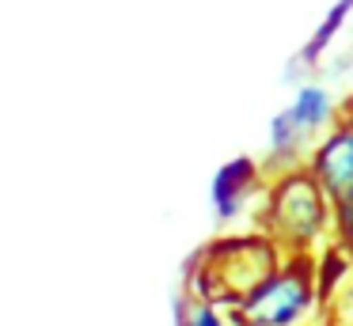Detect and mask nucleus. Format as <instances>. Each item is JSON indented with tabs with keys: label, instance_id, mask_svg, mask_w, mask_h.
<instances>
[{
	"label": "nucleus",
	"instance_id": "7ed1b4c3",
	"mask_svg": "<svg viewBox=\"0 0 353 326\" xmlns=\"http://www.w3.org/2000/svg\"><path fill=\"white\" fill-rule=\"evenodd\" d=\"M323 303L315 254H285V262L232 307L236 326H307Z\"/></svg>",
	"mask_w": 353,
	"mask_h": 326
},
{
	"label": "nucleus",
	"instance_id": "f257e3e1",
	"mask_svg": "<svg viewBox=\"0 0 353 326\" xmlns=\"http://www.w3.org/2000/svg\"><path fill=\"white\" fill-rule=\"evenodd\" d=\"M259 227L285 247V254H319L334 239V197L304 163L270 174L259 205Z\"/></svg>",
	"mask_w": 353,
	"mask_h": 326
},
{
	"label": "nucleus",
	"instance_id": "6e6552de",
	"mask_svg": "<svg viewBox=\"0 0 353 326\" xmlns=\"http://www.w3.org/2000/svg\"><path fill=\"white\" fill-rule=\"evenodd\" d=\"M175 326H236L232 307L213 300H201V296L186 292V303H179V323Z\"/></svg>",
	"mask_w": 353,
	"mask_h": 326
},
{
	"label": "nucleus",
	"instance_id": "423d86ee",
	"mask_svg": "<svg viewBox=\"0 0 353 326\" xmlns=\"http://www.w3.org/2000/svg\"><path fill=\"white\" fill-rule=\"evenodd\" d=\"M266 182H270V171H262L259 159H247V156L228 159V163L213 174V186H209V205H213V216L221 220V224L239 220L254 201H262Z\"/></svg>",
	"mask_w": 353,
	"mask_h": 326
},
{
	"label": "nucleus",
	"instance_id": "f03ea898",
	"mask_svg": "<svg viewBox=\"0 0 353 326\" xmlns=\"http://www.w3.org/2000/svg\"><path fill=\"white\" fill-rule=\"evenodd\" d=\"M281 262H285V247L262 227L221 235L194 254L190 269H186V292L224 303V307H236Z\"/></svg>",
	"mask_w": 353,
	"mask_h": 326
},
{
	"label": "nucleus",
	"instance_id": "39448f33",
	"mask_svg": "<svg viewBox=\"0 0 353 326\" xmlns=\"http://www.w3.org/2000/svg\"><path fill=\"white\" fill-rule=\"evenodd\" d=\"M304 167L319 179V186L334 201L353 194V103L342 106L334 125L315 141V148L307 152Z\"/></svg>",
	"mask_w": 353,
	"mask_h": 326
},
{
	"label": "nucleus",
	"instance_id": "1a4fd4ad",
	"mask_svg": "<svg viewBox=\"0 0 353 326\" xmlns=\"http://www.w3.org/2000/svg\"><path fill=\"white\" fill-rule=\"evenodd\" d=\"M334 243L353 254V194L334 201Z\"/></svg>",
	"mask_w": 353,
	"mask_h": 326
},
{
	"label": "nucleus",
	"instance_id": "20e7f679",
	"mask_svg": "<svg viewBox=\"0 0 353 326\" xmlns=\"http://www.w3.org/2000/svg\"><path fill=\"white\" fill-rule=\"evenodd\" d=\"M338 114H342V106L323 83H300L292 103L270 121V174L281 171V167L304 163L307 152L334 125Z\"/></svg>",
	"mask_w": 353,
	"mask_h": 326
},
{
	"label": "nucleus",
	"instance_id": "0eeeda50",
	"mask_svg": "<svg viewBox=\"0 0 353 326\" xmlns=\"http://www.w3.org/2000/svg\"><path fill=\"white\" fill-rule=\"evenodd\" d=\"M350 12H353V0H334V8H330L327 15H323V23L315 27V34H312V42L300 50V61L304 65H315V61L327 53V45L334 42V34L345 27V19H350Z\"/></svg>",
	"mask_w": 353,
	"mask_h": 326
}]
</instances>
